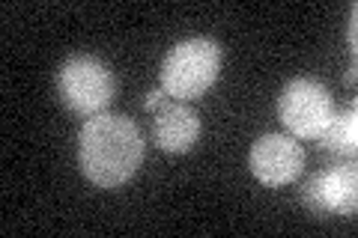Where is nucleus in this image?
Listing matches in <instances>:
<instances>
[{"label": "nucleus", "instance_id": "2", "mask_svg": "<svg viewBox=\"0 0 358 238\" xmlns=\"http://www.w3.org/2000/svg\"><path fill=\"white\" fill-rule=\"evenodd\" d=\"M224 66V51L215 39L194 36L176 42L162 60V89L173 101L200 98L218 81Z\"/></svg>", "mask_w": 358, "mask_h": 238}, {"label": "nucleus", "instance_id": "9", "mask_svg": "<svg viewBox=\"0 0 358 238\" xmlns=\"http://www.w3.org/2000/svg\"><path fill=\"white\" fill-rule=\"evenodd\" d=\"M164 101H167V93H164V89H150L147 98H143V107H147V110H159Z\"/></svg>", "mask_w": 358, "mask_h": 238}, {"label": "nucleus", "instance_id": "7", "mask_svg": "<svg viewBox=\"0 0 358 238\" xmlns=\"http://www.w3.org/2000/svg\"><path fill=\"white\" fill-rule=\"evenodd\" d=\"M152 140L159 143V149L182 155L188 149H194V143L200 140V117L197 110H192L185 101H164L155 110L152 119Z\"/></svg>", "mask_w": 358, "mask_h": 238}, {"label": "nucleus", "instance_id": "5", "mask_svg": "<svg viewBox=\"0 0 358 238\" xmlns=\"http://www.w3.org/2000/svg\"><path fill=\"white\" fill-rule=\"evenodd\" d=\"M301 202L317 218H352L358 202V173L352 164L313 173L301 188Z\"/></svg>", "mask_w": 358, "mask_h": 238}, {"label": "nucleus", "instance_id": "6", "mask_svg": "<svg viewBox=\"0 0 358 238\" xmlns=\"http://www.w3.org/2000/svg\"><path fill=\"white\" fill-rule=\"evenodd\" d=\"M248 167L254 179L266 188H284L293 185L305 170V149L289 134H263L251 146Z\"/></svg>", "mask_w": 358, "mask_h": 238}, {"label": "nucleus", "instance_id": "3", "mask_svg": "<svg viewBox=\"0 0 358 238\" xmlns=\"http://www.w3.org/2000/svg\"><path fill=\"white\" fill-rule=\"evenodd\" d=\"M54 84H57V96L63 105L84 119L108 113V105L114 101V93H117L110 66L93 54L66 57L57 69Z\"/></svg>", "mask_w": 358, "mask_h": 238}, {"label": "nucleus", "instance_id": "10", "mask_svg": "<svg viewBox=\"0 0 358 238\" xmlns=\"http://www.w3.org/2000/svg\"><path fill=\"white\" fill-rule=\"evenodd\" d=\"M355 15H358V6L350 9V45L355 48Z\"/></svg>", "mask_w": 358, "mask_h": 238}, {"label": "nucleus", "instance_id": "4", "mask_svg": "<svg viewBox=\"0 0 358 238\" xmlns=\"http://www.w3.org/2000/svg\"><path fill=\"white\" fill-rule=\"evenodd\" d=\"M334 117V98L317 77H293L278 96V119L296 140H320Z\"/></svg>", "mask_w": 358, "mask_h": 238}, {"label": "nucleus", "instance_id": "8", "mask_svg": "<svg viewBox=\"0 0 358 238\" xmlns=\"http://www.w3.org/2000/svg\"><path fill=\"white\" fill-rule=\"evenodd\" d=\"M320 146L329 149L334 155H355L358 149V110H355V101L343 110H334L331 122L326 126V131L320 134Z\"/></svg>", "mask_w": 358, "mask_h": 238}, {"label": "nucleus", "instance_id": "1", "mask_svg": "<svg viewBox=\"0 0 358 238\" xmlns=\"http://www.w3.org/2000/svg\"><path fill=\"white\" fill-rule=\"evenodd\" d=\"M141 128L122 113H99L78 131V167L96 188H120L143 164Z\"/></svg>", "mask_w": 358, "mask_h": 238}]
</instances>
